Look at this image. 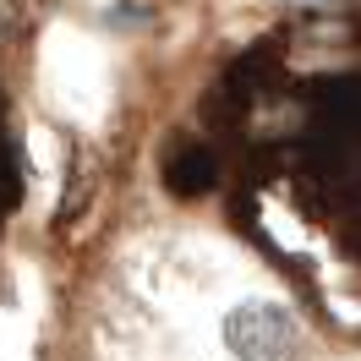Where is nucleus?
<instances>
[{
    "instance_id": "f257e3e1",
    "label": "nucleus",
    "mask_w": 361,
    "mask_h": 361,
    "mask_svg": "<svg viewBox=\"0 0 361 361\" xmlns=\"http://www.w3.org/2000/svg\"><path fill=\"white\" fill-rule=\"evenodd\" d=\"M39 82H44L49 104L61 115H71L77 126H93L110 104V61H104L99 39L77 33V27H55L44 39Z\"/></svg>"
},
{
    "instance_id": "f03ea898",
    "label": "nucleus",
    "mask_w": 361,
    "mask_h": 361,
    "mask_svg": "<svg viewBox=\"0 0 361 361\" xmlns=\"http://www.w3.org/2000/svg\"><path fill=\"white\" fill-rule=\"evenodd\" d=\"M219 339L235 361H301L307 334L301 317L274 295H241L219 317Z\"/></svg>"
},
{
    "instance_id": "7ed1b4c3",
    "label": "nucleus",
    "mask_w": 361,
    "mask_h": 361,
    "mask_svg": "<svg viewBox=\"0 0 361 361\" xmlns=\"http://www.w3.org/2000/svg\"><path fill=\"white\" fill-rule=\"evenodd\" d=\"M27 350H33V334H27L23 312L0 307V361H27Z\"/></svg>"
}]
</instances>
